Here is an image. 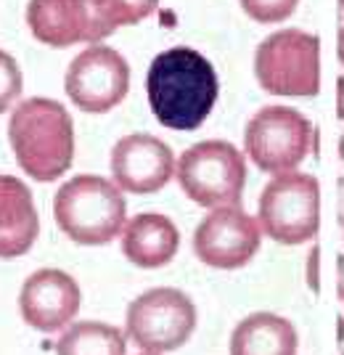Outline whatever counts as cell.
Wrapping results in <instances>:
<instances>
[{"mask_svg":"<svg viewBox=\"0 0 344 355\" xmlns=\"http://www.w3.org/2000/svg\"><path fill=\"white\" fill-rule=\"evenodd\" d=\"M146 93L154 117L170 130L201 128L220 96V80L207 56L188 45L156 53L146 74Z\"/></svg>","mask_w":344,"mask_h":355,"instance_id":"cell-1","label":"cell"},{"mask_svg":"<svg viewBox=\"0 0 344 355\" xmlns=\"http://www.w3.org/2000/svg\"><path fill=\"white\" fill-rule=\"evenodd\" d=\"M8 138L19 167L37 183L56 180L75 162V122L61 101H21L8 122Z\"/></svg>","mask_w":344,"mask_h":355,"instance_id":"cell-2","label":"cell"},{"mask_svg":"<svg viewBox=\"0 0 344 355\" xmlns=\"http://www.w3.org/2000/svg\"><path fill=\"white\" fill-rule=\"evenodd\" d=\"M122 189L101 175H75L53 196V218L64 236L80 247H104L127 223Z\"/></svg>","mask_w":344,"mask_h":355,"instance_id":"cell-3","label":"cell"},{"mask_svg":"<svg viewBox=\"0 0 344 355\" xmlns=\"http://www.w3.org/2000/svg\"><path fill=\"white\" fill-rule=\"evenodd\" d=\"M260 88L286 98H313L320 90V40L313 32L278 30L255 51Z\"/></svg>","mask_w":344,"mask_h":355,"instance_id":"cell-4","label":"cell"},{"mask_svg":"<svg viewBox=\"0 0 344 355\" xmlns=\"http://www.w3.org/2000/svg\"><path fill=\"white\" fill-rule=\"evenodd\" d=\"M257 223L262 234L284 247L307 244L320 228V183L310 173H281L260 193Z\"/></svg>","mask_w":344,"mask_h":355,"instance_id":"cell-5","label":"cell"},{"mask_svg":"<svg viewBox=\"0 0 344 355\" xmlns=\"http://www.w3.org/2000/svg\"><path fill=\"white\" fill-rule=\"evenodd\" d=\"M180 189L199 207L241 205L246 186V159L230 141H199L178 157Z\"/></svg>","mask_w":344,"mask_h":355,"instance_id":"cell-6","label":"cell"},{"mask_svg":"<svg viewBox=\"0 0 344 355\" xmlns=\"http://www.w3.org/2000/svg\"><path fill=\"white\" fill-rule=\"evenodd\" d=\"M313 122L294 106H262L246 122L244 151L257 170L268 175L294 173L315 151Z\"/></svg>","mask_w":344,"mask_h":355,"instance_id":"cell-7","label":"cell"},{"mask_svg":"<svg viewBox=\"0 0 344 355\" xmlns=\"http://www.w3.org/2000/svg\"><path fill=\"white\" fill-rule=\"evenodd\" d=\"M196 305L172 286H154L138 295L125 313V334L143 353L165 355L180 350L196 329Z\"/></svg>","mask_w":344,"mask_h":355,"instance_id":"cell-8","label":"cell"},{"mask_svg":"<svg viewBox=\"0 0 344 355\" xmlns=\"http://www.w3.org/2000/svg\"><path fill=\"white\" fill-rule=\"evenodd\" d=\"M64 88L77 109L104 114L120 106L130 93V67L120 51L109 45H88L69 64Z\"/></svg>","mask_w":344,"mask_h":355,"instance_id":"cell-9","label":"cell"},{"mask_svg":"<svg viewBox=\"0 0 344 355\" xmlns=\"http://www.w3.org/2000/svg\"><path fill=\"white\" fill-rule=\"evenodd\" d=\"M262 244V228L257 218L244 212L241 205L215 207L196 225L194 252L210 268L236 270L244 268Z\"/></svg>","mask_w":344,"mask_h":355,"instance_id":"cell-10","label":"cell"},{"mask_svg":"<svg viewBox=\"0 0 344 355\" xmlns=\"http://www.w3.org/2000/svg\"><path fill=\"white\" fill-rule=\"evenodd\" d=\"M27 24L32 35L45 45L69 48L75 43H101L117 32L96 0H30Z\"/></svg>","mask_w":344,"mask_h":355,"instance_id":"cell-11","label":"cell"},{"mask_svg":"<svg viewBox=\"0 0 344 355\" xmlns=\"http://www.w3.org/2000/svg\"><path fill=\"white\" fill-rule=\"evenodd\" d=\"M111 178L127 193L162 191L175 175V154L162 138L130 133L111 148Z\"/></svg>","mask_w":344,"mask_h":355,"instance_id":"cell-12","label":"cell"},{"mask_svg":"<svg viewBox=\"0 0 344 355\" xmlns=\"http://www.w3.org/2000/svg\"><path fill=\"white\" fill-rule=\"evenodd\" d=\"M80 286L77 282L59 268H40L24 282L19 292V313L27 326L53 334L75 321L80 313Z\"/></svg>","mask_w":344,"mask_h":355,"instance_id":"cell-13","label":"cell"},{"mask_svg":"<svg viewBox=\"0 0 344 355\" xmlns=\"http://www.w3.org/2000/svg\"><path fill=\"white\" fill-rule=\"evenodd\" d=\"M180 250L178 225L159 212H141L122 228V254L135 268H165Z\"/></svg>","mask_w":344,"mask_h":355,"instance_id":"cell-14","label":"cell"},{"mask_svg":"<svg viewBox=\"0 0 344 355\" xmlns=\"http://www.w3.org/2000/svg\"><path fill=\"white\" fill-rule=\"evenodd\" d=\"M40 234L30 189L14 175H0V257L11 260L32 250Z\"/></svg>","mask_w":344,"mask_h":355,"instance_id":"cell-15","label":"cell"},{"mask_svg":"<svg viewBox=\"0 0 344 355\" xmlns=\"http://www.w3.org/2000/svg\"><path fill=\"white\" fill-rule=\"evenodd\" d=\"M228 347L230 355H297L300 334L289 318L260 311L239 321Z\"/></svg>","mask_w":344,"mask_h":355,"instance_id":"cell-16","label":"cell"},{"mask_svg":"<svg viewBox=\"0 0 344 355\" xmlns=\"http://www.w3.org/2000/svg\"><path fill=\"white\" fill-rule=\"evenodd\" d=\"M56 355H127V334L104 321L69 324L56 342Z\"/></svg>","mask_w":344,"mask_h":355,"instance_id":"cell-17","label":"cell"},{"mask_svg":"<svg viewBox=\"0 0 344 355\" xmlns=\"http://www.w3.org/2000/svg\"><path fill=\"white\" fill-rule=\"evenodd\" d=\"M96 6L101 8L106 21L114 30H120V27H127V24H138L146 16L154 14L159 0H96Z\"/></svg>","mask_w":344,"mask_h":355,"instance_id":"cell-18","label":"cell"},{"mask_svg":"<svg viewBox=\"0 0 344 355\" xmlns=\"http://www.w3.org/2000/svg\"><path fill=\"white\" fill-rule=\"evenodd\" d=\"M244 14L260 24H281L297 11L300 0H239Z\"/></svg>","mask_w":344,"mask_h":355,"instance_id":"cell-19","label":"cell"},{"mask_svg":"<svg viewBox=\"0 0 344 355\" xmlns=\"http://www.w3.org/2000/svg\"><path fill=\"white\" fill-rule=\"evenodd\" d=\"M21 93V72L11 53L0 51V114L14 104Z\"/></svg>","mask_w":344,"mask_h":355,"instance_id":"cell-20","label":"cell"},{"mask_svg":"<svg viewBox=\"0 0 344 355\" xmlns=\"http://www.w3.org/2000/svg\"><path fill=\"white\" fill-rule=\"evenodd\" d=\"M305 282L310 286L313 295H320V247L313 244L305 260Z\"/></svg>","mask_w":344,"mask_h":355,"instance_id":"cell-21","label":"cell"},{"mask_svg":"<svg viewBox=\"0 0 344 355\" xmlns=\"http://www.w3.org/2000/svg\"><path fill=\"white\" fill-rule=\"evenodd\" d=\"M336 223L344 231V175L336 180Z\"/></svg>","mask_w":344,"mask_h":355,"instance_id":"cell-22","label":"cell"},{"mask_svg":"<svg viewBox=\"0 0 344 355\" xmlns=\"http://www.w3.org/2000/svg\"><path fill=\"white\" fill-rule=\"evenodd\" d=\"M336 297L344 302V254H336Z\"/></svg>","mask_w":344,"mask_h":355,"instance_id":"cell-23","label":"cell"},{"mask_svg":"<svg viewBox=\"0 0 344 355\" xmlns=\"http://www.w3.org/2000/svg\"><path fill=\"white\" fill-rule=\"evenodd\" d=\"M336 117L344 122V74L336 77Z\"/></svg>","mask_w":344,"mask_h":355,"instance_id":"cell-24","label":"cell"},{"mask_svg":"<svg viewBox=\"0 0 344 355\" xmlns=\"http://www.w3.org/2000/svg\"><path fill=\"white\" fill-rule=\"evenodd\" d=\"M336 59L344 67V27L339 30V37H336Z\"/></svg>","mask_w":344,"mask_h":355,"instance_id":"cell-25","label":"cell"},{"mask_svg":"<svg viewBox=\"0 0 344 355\" xmlns=\"http://www.w3.org/2000/svg\"><path fill=\"white\" fill-rule=\"evenodd\" d=\"M339 159L344 162V135L339 138Z\"/></svg>","mask_w":344,"mask_h":355,"instance_id":"cell-26","label":"cell"},{"mask_svg":"<svg viewBox=\"0 0 344 355\" xmlns=\"http://www.w3.org/2000/svg\"><path fill=\"white\" fill-rule=\"evenodd\" d=\"M339 6H342V8H344V0H339Z\"/></svg>","mask_w":344,"mask_h":355,"instance_id":"cell-27","label":"cell"},{"mask_svg":"<svg viewBox=\"0 0 344 355\" xmlns=\"http://www.w3.org/2000/svg\"><path fill=\"white\" fill-rule=\"evenodd\" d=\"M141 355H151V353H141Z\"/></svg>","mask_w":344,"mask_h":355,"instance_id":"cell-28","label":"cell"},{"mask_svg":"<svg viewBox=\"0 0 344 355\" xmlns=\"http://www.w3.org/2000/svg\"><path fill=\"white\" fill-rule=\"evenodd\" d=\"M342 355H344V350H342Z\"/></svg>","mask_w":344,"mask_h":355,"instance_id":"cell-29","label":"cell"}]
</instances>
